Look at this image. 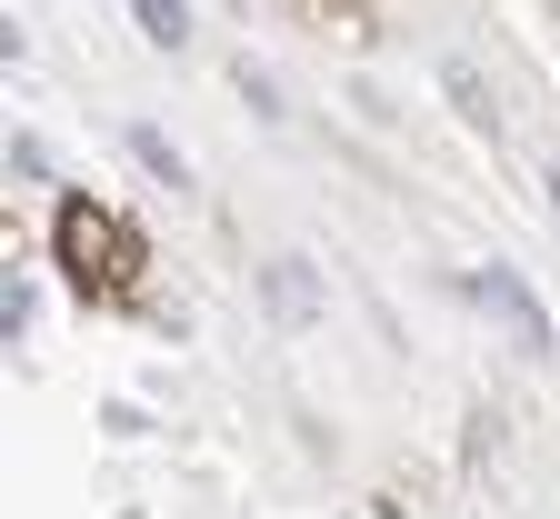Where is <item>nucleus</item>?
Masks as SVG:
<instances>
[{
  "instance_id": "f257e3e1",
  "label": "nucleus",
  "mask_w": 560,
  "mask_h": 519,
  "mask_svg": "<svg viewBox=\"0 0 560 519\" xmlns=\"http://www.w3.org/2000/svg\"><path fill=\"white\" fill-rule=\"evenodd\" d=\"M50 240H60V270L81 280V290H120V280L140 270V240H130V220H110V210H91V200H60Z\"/></svg>"
},
{
  "instance_id": "f03ea898",
  "label": "nucleus",
  "mask_w": 560,
  "mask_h": 519,
  "mask_svg": "<svg viewBox=\"0 0 560 519\" xmlns=\"http://www.w3.org/2000/svg\"><path fill=\"white\" fill-rule=\"evenodd\" d=\"M460 290L480 300V320L501 330V340H511V350H521L530 369H550V359H560V330H550V310H540V290H530V280H521L511 260H480V270H470Z\"/></svg>"
},
{
  "instance_id": "7ed1b4c3",
  "label": "nucleus",
  "mask_w": 560,
  "mask_h": 519,
  "mask_svg": "<svg viewBox=\"0 0 560 519\" xmlns=\"http://www.w3.org/2000/svg\"><path fill=\"white\" fill-rule=\"evenodd\" d=\"M260 310H270V330H320L330 320V270L301 260V250L260 260Z\"/></svg>"
},
{
  "instance_id": "20e7f679",
  "label": "nucleus",
  "mask_w": 560,
  "mask_h": 519,
  "mask_svg": "<svg viewBox=\"0 0 560 519\" xmlns=\"http://www.w3.org/2000/svg\"><path fill=\"white\" fill-rule=\"evenodd\" d=\"M441 91H451V110L470 120V130H501V101H490V81L470 60H441Z\"/></svg>"
},
{
  "instance_id": "39448f33",
  "label": "nucleus",
  "mask_w": 560,
  "mask_h": 519,
  "mask_svg": "<svg viewBox=\"0 0 560 519\" xmlns=\"http://www.w3.org/2000/svg\"><path fill=\"white\" fill-rule=\"evenodd\" d=\"M120 140H130V161H140V170H151V180H161V190H190V161H180V151H171V140H161V130H151V120H130V130H120Z\"/></svg>"
},
{
  "instance_id": "423d86ee",
  "label": "nucleus",
  "mask_w": 560,
  "mask_h": 519,
  "mask_svg": "<svg viewBox=\"0 0 560 519\" xmlns=\"http://www.w3.org/2000/svg\"><path fill=\"white\" fill-rule=\"evenodd\" d=\"M130 21H140V40H151V50H180V40H190V0H130Z\"/></svg>"
},
{
  "instance_id": "0eeeda50",
  "label": "nucleus",
  "mask_w": 560,
  "mask_h": 519,
  "mask_svg": "<svg viewBox=\"0 0 560 519\" xmlns=\"http://www.w3.org/2000/svg\"><path fill=\"white\" fill-rule=\"evenodd\" d=\"M101 429H110V439H151V420H140L130 400H110V410H101Z\"/></svg>"
},
{
  "instance_id": "6e6552de",
  "label": "nucleus",
  "mask_w": 560,
  "mask_h": 519,
  "mask_svg": "<svg viewBox=\"0 0 560 519\" xmlns=\"http://www.w3.org/2000/svg\"><path fill=\"white\" fill-rule=\"evenodd\" d=\"M540 190H550V220H560V161H550V180H540Z\"/></svg>"
}]
</instances>
